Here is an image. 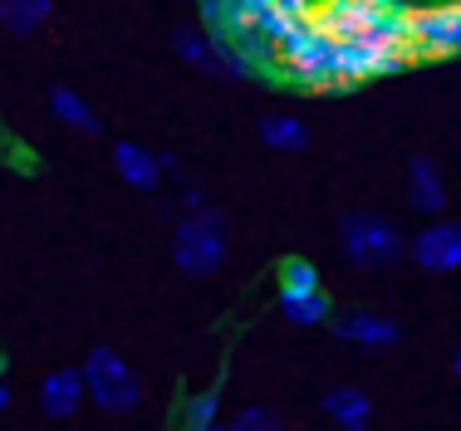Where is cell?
I'll use <instances>...</instances> for the list:
<instances>
[{
	"label": "cell",
	"mask_w": 461,
	"mask_h": 431,
	"mask_svg": "<svg viewBox=\"0 0 461 431\" xmlns=\"http://www.w3.org/2000/svg\"><path fill=\"white\" fill-rule=\"evenodd\" d=\"M314 20L339 40V69L348 88L417 64L408 44V10L378 5V0H320Z\"/></svg>",
	"instance_id": "cell-1"
},
{
	"label": "cell",
	"mask_w": 461,
	"mask_h": 431,
	"mask_svg": "<svg viewBox=\"0 0 461 431\" xmlns=\"http://www.w3.org/2000/svg\"><path fill=\"white\" fill-rule=\"evenodd\" d=\"M276 74H280V84H294L304 94H348L344 69H339V40L314 15L300 20L276 44Z\"/></svg>",
	"instance_id": "cell-2"
},
{
	"label": "cell",
	"mask_w": 461,
	"mask_h": 431,
	"mask_svg": "<svg viewBox=\"0 0 461 431\" xmlns=\"http://www.w3.org/2000/svg\"><path fill=\"white\" fill-rule=\"evenodd\" d=\"M226 256V216L202 206V211H186L177 220V236H172V265L192 280L216 274V265Z\"/></svg>",
	"instance_id": "cell-3"
},
{
	"label": "cell",
	"mask_w": 461,
	"mask_h": 431,
	"mask_svg": "<svg viewBox=\"0 0 461 431\" xmlns=\"http://www.w3.org/2000/svg\"><path fill=\"white\" fill-rule=\"evenodd\" d=\"M339 246H344V256L354 265H364V270H383V265H393L402 256L398 226L373 216V211H348L339 220Z\"/></svg>",
	"instance_id": "cell-4"
},
{
	"label": "cell",
	"mask_w": 461,
	"mask_h": 431,
	"mask_svg": "<svg viewBox=\"0 0 461 431\" xmlns=\"http://www.w3.org/2000/svg\"><path fill=\"white\" fill-rule=\"evenodd\" d=\"M79 373H84V392H89L104 412H133V407H138L142 382H138V373L128 368L113 348H94L89 358H84Z\"/></svg>",
	"instance_id": "cell-5"
},
{
	"label": "cell",
	"mask_w": 461,
	"mask_h": 431,
	"mask_svg": "<svg viewBox=\"0 0 461 431\" xmlns=\"http://www.w3.org/2000/svg\"><path fill=\"white\" fill-rule=\"evenodd\" d=\"M408 44H412V59H452V54H461V0L412 5Z\"/></svg>",
	"instance_id": "cell-6"
},
{
	"label": "cell",
	"mask_w": 461,
	"mask_h": 431,
	"mask_svg": "<svg viewBox=\"0 0 461 431\" xmlns=\"http://www.w3.org/2000/svg\"><path fill=\"white\" fill-rule=\"evenodd\" d=\"M408 256L427 274H452L461 270V220H432L408 240Z\"/></svg>",
	"instance_id": "cell-7"
},
{
	"label": "cell",
	"mask_w": 461,
	"mask_h": 431,
	"mask_svg": "<svg viewBox=\"0 0 461 431\" xmlns=\"http://www.w3.org/2000/svg\"><path fill=\"white\" fill-rule=\"evenodd\" d=\"M339 344H354V348H393L398 344V324L373 309H348V314H334L329 319Z\"/></svg>",
	"instance_id": "cell-8"
},
{
	"label": "cell",
	"mask_w": 461,
	"mask_h": 431,
	"mask_svg": "<svg viewBox=\"0 0 461 431\" xmlns=\"http://www.w3.org/2000/svg\"><path fill=\"white\" fill-rule=\"evenodd\" d=\"M113 172L123 176L133 192H158L162 186V162L152 157L148 148H138V142H113Z\"/></svg>",
	"instance_id": "cell-9"
},
{
	"label": "cell",
	"mask_w": 461,
	"mask_h": 431,
	"mask_svg": "<svg viewBox=\"0 0 461 431\" xmlns=\"http://www.w3.org/2000/svg\"><path fill=\"white\" fill-rule=\"evenodd\" d=\"M408 206L422 216H437L447 206V182L442 172H437L432 157H412L408 162Z\"/></svg>",
	"instance_id": "cell-10"
},
{
	"label": "cell",
	"mask_w": 461,
	"mask_h": 431,
	"mask_svg": "<svg viewBox=\"0 0 461 431\" xmlns=\"http://www.w3.org/2000/svg\"><path fill=\"white\" fill-rule=\"evenodd\" d=\"M84 373L79 368H54L45 382H40V407H45V417H74L84 402Z\"/></svg>",
	"instance_id": "cell-11"
},
{
	"label": "cell",
	"mask_w": 461,
	"mask_h": 431,
	"mask_svg": "<svg viewBox=\"0 0 461 431\" xmlns=\"http://www.w3.org/2000/svg\"><path fill=\"white\" fill-rule=\"evenodd\" d=\"M276 300H280V314L300 328H314V324L334 319V300H329L324 284H314V290H280Z\"/></svg>",
	"instance_id": "cell-12"
},
{
	"label": "cell",
	"mask_w": 461,
	"mask_h": 431,
	"mask_svg": "<svg viewBox=\"0 0 461 431\" xmlns=\"http://www.w3.org/2000/svg\"><path fill=\"white\" fill-rule=\"evenodd\" d=\"M324 417L344 431H368L373 422V402L364 388H329L324 392Z\"/></svg>",
	"instance_id": "cell-13"
},
{
	"label": "cell",
	"mask_w": 461,
	"mask_h": 431,
	"mask_svg": "<svg viewBox=\"0 0 461 431\" xmlns=\"http://www.w3.org/2000/svg\"><path fill=\"white\" fill-rule=\"evenodd\" d=\"M172 49H177V59L182 64H192V69H202V74H221V64H216V40L206 35L202 25H186V30H177L172 35Z\"/></svg>",
	"instance_id": "cell-14"
},
{
	"label": "cell",
	"mask_w": 461,
	"mask_h": 431,
	"mask_svg": "<svg viewBox=\"0 0 461 431\" xmlns=\"http://www.w3.org/2000/svg\"><path fill=\"white\" fill-rule=\"evenodd\" d=\"M260 142L276 152H304L310 148V128L294 113H270V118H260Z\"/></svg>",
	"instance_id": "cell-15"
},
{
	"label": "cell",
	"mask_w": 461,
	"mask_h": 431,
	"mask_svg": "<svg viewBox=\"0 0 461 431\" xmlns=\"http://www.w3.org/2000/svg\"><path fill=\"white\" fill-rule=\"evenodd\" d=\"M50 108H54V118H59L64 128H74V132H98V113L84 103L79 94H74L69 84H54V88H50Z\"/></svg>",
	"instance_id": "cell-16"
},
{
	"label": "cell",
	"mask_w": 461,
	"mask_h": 431,
	"mask_svg": "<svg viewBox=\"0 0 461 431\" xmlns=\"http://www.w3.org/2000/svg\"><path fill=\"white\" fill-rule=\"evenodd\" d=\"M50 10H54V0H0V25L10 35H35L50 20Z\"/></svg>",
	"instance_id": "cell-17"
},
{
	"label": "cell",
	"mask_w": 461,
	"mask_h": 431,
	"mask_svg": "<svg viewBox=\"0 0 461 431\" xmlns=\"http://www.w3.org/2000/svg\"><path fill=\"white\" fill-rule=\"evenodd\" d=\"M212 422H221V388H206V392H196L192 402H186V431L212 427Z\"/></svg>",
	"instance_id": "cell-18"
},
{
	"label": "cell",
	"mask_w": 461,
	"mask_h": 431,
	"mask_svg": "<svg viewBox=\"0 0 461 431\" xmlns=\"http://www.w3.org/2000/svg\"><path fill=\"white\" fill-rule=\"evenodd\" d=\"M314 284H320V270H314L304 256L280 260V290H314Z\"/></svg>",
	"instance_id": "cell-19"
},
{
	"label": "cell",
	"mask_w": 461,
	"mask_h": 431,
	"mask_svg": "<svg viewBox=\"0 0 461 431\" xmlns=\"http://www.w3.org/2000/svg\"><path fill=\"white\" fill-rule=\"evenodd\" d=\"M230 431H280V422H276V412H266V407H240Z\"/></svg>",
	"instance_id": "cell-20"
},
{
	"label": "cell",
	"mask_w": 461,
	"mask_h": 431,
	"mask_svg": "<svg viewBox=\"0 0 461 431\" xmlns=\"http://www.w3.org/2000/svg\"><path fill=\"white\" fill-rule=\"evenodd\" d=\"M182 206H186V211H202V192H196V186H186V192H182Z\"/></svg>",
	"instance_id": "cell-21"
},
{
	"label": "cell",
	"mask_w": 461,
	"mask_h": 431,
	"mask_svg": "<svg viewBox=\"0 0 461 431\" xmlns=\"http://www.w3.org/2000/svg\"><path fill=\"white\" fill-rule=\"evenodd\" d=\"M5 407H10V388L0 382V412H5Z\"/></svg>",
	"instance_id": "cell-22"
},
{
	"label": "cell",
	"mask_w": 461,
	"mask_h": 431,
	"mask_svg": "<svg viewBox=\"0 0 461 431\" xmlns=\"http://www.w3.org/2000/svg\"><path fill=\"white\" fill-rule=\"evenodd\" d=\"M196 431H230V427H221V422H212V427H196Z\"/></svg>",
	"instance_id": "cell-23"
},
{
	"label": "cell",
	"mask_w": 461,
	"mask_h": 431,
	"mask_svg": "<svg viewBox=\"0 0 461 431\" xmlns=\"http://www.w3.org/2000/svg\"><path fill=\"white\" fill-rule=\"evenodd\" d=\"M452 368H456V378H461V344H456V358H452Z\"/></svg>",
	"instance_id": "cell-24"
},
{
	"label": "cell",
	"mask_w": 461,
	"mask_h": 431,
	"mask_svg": "<svg viewBox=\"0 0 461 431\" xmlns=\"http://www.w3.org/2000/svg\"><path fill=\"white\" fill-rule=\"evenodd\" d=\"M314 5H320V0H314Z\"/></svg>",
	"instance_id": "cell-25"
}]
</instances>
